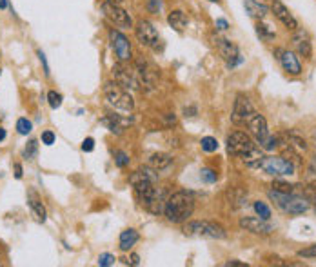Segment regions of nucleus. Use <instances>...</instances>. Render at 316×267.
Returning <instances> with one entry per match:
<instances>
[{
  "label": "nucleus",
  "mask_w": 316,
  "mask_h": 267,
  "mask_svg": "<svg viewBox=\"0 0 316 267\" xmlns=\"http://www.w3.org/2000/svg\"><path fill=\"white\" fill-rule=\"evenodd\" d=\"M102 13H104V15L107 16V20H109L111 24H115L116 27L127 29V27L133 25V18H131V15L127 13L126 9H122L120 5L104 2V4H102Z\"/></svg>",
  "instance_id": "7"
},
{
  "label": "nucleus",
  "mask_w": 316,
  "mask_h": 267,
  "mask_svg": "<svg viewBox=\"0 0 316 267\" xmlns=\"http://www.w3.org/2000/svg\"><path fill=\"white\" fill-rule=\"evenodd\" d=\"M253 207H255V213L260 218H264V220H269V218H271V209L267 207V204L258 200V202H255V206Z\"/></svg>",
  "instance_id": "25"
},
{
  "label": "nucleus",
  "mask_w": 316,
  "mask_h": 267,
  "mask_svg": "<svg viewBox=\"0 0 316 267\" xmlns=\"http://www.w3.org/2000/svg\"><path fill=\"white\" fill-rule=\"evenodd\" d=\"M104 96L111 106L116 107V109H120V111L131 113L133 109H135V100H133V96L127 93V89H124V87H122L120 84H116V82H105Z\"/></svg>",
  "instance_id": "4"
},
{
  "label": "nucleus",
  "mask_w": 316,
  "mask_h": 267,
  "mask_svg": "<svg viewBox=\"0 0 316 267\" xmlns=\"http://www.w3.org/2000/svg\"><path fill=\"white\" fill-rule=\"evenodd\" d=\"M38 58H40L42 66H44V73H45V76H49V66H47V60H45L44 51H38Z\"/></svg>",
  "instance_id": "38"
},
{
  "label": "nucleus",
  "mask_w": 316,
  "mask_h": 267,
  "mask_svg": "<svg viewBox=\"0 0 316 267\" xmlns=\"http://www.w3.org/2000/svg\"><path fill=\"white\" fill-rule=\"evenodd\" d=\"M246 127L249 129V133H251L253 136L256 138V142L260 144V147L264 146L267 142V138H269V129H267V122H266V118L260 115V113H253L249 118H247V122H246Z\"/></svg>",
  "instance_id": "10"
},
{
  "label": "nucleus",
  "mask_w": 316,
  "mask_h": 267,
  "mask_svg": "<svg viewBox=\"0 0 316 267\" xmlns=\"http://www.w3.org/2000/svg\"><path fill=\"white\" fill-rule=\"evenodd\" d=\"M193 211H195V198L191 197V193L186 191L173 193L164 206V215L173 224L187 222Z\"/></svg>",
  "instance_id": "1"
},
{
  "label": "nucleus",
  "mask_w": 316,
  "mask_h": 267,
  "mask_svg": "<svg viewBox=\"0 0 316 267\" xmlns=\"http://www.w3.org/2000/svg\"><path fill=\"white\" fill-rule=\"evenodd\" d=\"M209 2H218V0H209Z\"/></svg>",
  "instance_id": "48"
},
{
  "label": "nucleus",
  "mask_w": 316,
  "mask_h": 267,
  "mask_svg": "<svg viewBox=\"0 0 316 267\" xmlns=\"http://www.w3.org/2000/svg\"><path fill=\"white\" fill-rule=\"evenodd\" d=\"M93 149H95V140H93V138L89 136V138H85V140L82 142V151L91 153Z\"/></svg>",
  "instance_id": "37"
},
{
  "label": "nucleus",
  "mask_w": 316,
  "mask_h": 267,
  "mask_svg": "<svg viewBox=\"0 0 316 267\" xmlns=\"http://www.w3.org/2000/svg\"><path fill=\"white\" fill-rule=\"evenodd\" d=\"M200 177L204 182H207V184H215L216 180H218V175H216V171H213V169H209V167H204L200 171Z\"/></svg>",
  "instance_id": "31"
},
{
  "label": "nucleus",
  "mask_w": 316,
  "mask_h": 267,
  "mask_svg": "<svg viewBox=\"0 0 316 267\" xmlns=\"http://www.w3.org/2000/svg\"><path fill=\"white\" fill-rule=\"evenodd\" d=\"M313 200H315V204H316V193H315V197H313Z\"/></svg>",
  "instance_id": "47"
},
{
  "label": "nucleus",
  "mask_w": 316,
  "mask_h": 267,
  "mask_svg": "<svg viewBox=\"0 0 316 267\" xmlns=\"http://www.w3.org/2000/svg\"><path fill=\"white\" fill-rule=\"evenodd\" d=\"M216 29L227 31L229 29V22H227L226 18H218V20H216Z\"/></svg>",
  "instance_id": "39"
},
{
  "label": "nucleus",
  "mask_w": 316,
  "mask_h": 267,
  "mask_svg": "<svg viewBox=\"0 0 316 267\" xmlns=\"http://www.w3.org/2000/svg\"><path fill=\"white\" fill-rule=\"evenodd\" d=\"M105 2H107V4H115V5H120L122 2H124V0H105Z\"/></svg>",
  "instance_id": "45"
},
{
  "label": "nucleus",
  "mask_w": 316,
  "mask_h": 267,
  "mask_svg": "<svg viewBox=\"0 0 316 267\" xmlns=\"http://www.w3.org/2000/svg\"><path fill=\"white\" fill-rule=\"evenodd\" d=\"M149 11L151 13H158L160 11V0H149Z\"/></svg>",
  "instance_id": "40"
},
{
  "label": "nucleus",
  "mask_w": 316,
  "mask_h": 267,
  "mask_svg": "<svg viewBox=\"0 0 316 267\" xmlns=\"http://www.w3.org/2000/svg\"><path fill=\"white\" fill-rule=\"evenodd\" d=\"M275 55H276V58L280 60L282 67H284L287 73H291V75H300L302 73V64H300V60H298V56H296L293 51L278 47V49L275 51Z\"/></svg>",
  "instance_id": "15"
},
{
  "label": "nucleus",
  "mask_w": 316,
  "mask_h": 267,
  "mask_svg": "<svg viewBox=\"0 0 316 267\" xmlns=\"http://www.w3.org/2000/svg\"><path fill=\"white\" fill-rule=\"evenodd\" d=\"M298 257L300 258H316V244H313V246L298 251Z\"/></svg>",
  "instance_id": "35"
},
{
  "label": "nucleus",
  "mask_w": 316,
  "mask_h": 267,
  "mask_svg": "<svg viewBox=\"0 0 316 267\" xmlns=\"http://www.w3.org/2000/svg\"><path fill=\"white\" fill-rule=\"evenodd\" d=\"M47 102H49V106L53 109H58L62 106V95L60 93H56V91H49L47 93Z\"/></svg>",
  "instance_id": "30"
},
{
  "label": "nucleus",
  "mask_w": 316,
  "mask_h": 267,
  "mask_svg": "<svg viewBox=\"0 0 316 267\" xmlns=\"http://www.w3.org/2000/svg\"><path fill=\"white\" fill-rule=\"evenodd\" d=\"M269 198L280 207L282 211L289 213V215H302V213H306L309 209V200L296 197L295 193H280L271 189L269 191Z\"/></svg>",
  "instance_id": "2"
},
{
  "label": "nucleus",
  "mask_w": 316,
  "mask_h": 267,
  "mask_svg": "<svg viewBox=\"0 0 316 267\" xmlns=\"http://www.w3.org/2000/svg\"><path fill=\"white\" fill-rule=\"evenodd\" d=\"M244 4H246V9L249 11V15L251 16L264 18V16L267 15V7L264 4H258V2H255V0H246Z\"/></svg>",
  "instance_id": "23"
},
{
  "label": "nucleus",
  "mask_w": 316,
  "mask_h": 267,
  "mask_svg": "<svg viewBox=\"0 0 316 267\" xmlns=\"http://www.w3.org/2000/svg\"><path fill=\"white\" fill-rule=\"evenodd\" d=\"M271 9H273V13H275L276 18H278L282 24L286 25L287 29H291V31L298 29V22H296V18L291 15V13H289V9H287L284 4H282L280 0H273Z\"/></svg>",
  "instance_id": "16"
},
{
  "label": "nucleus",
  "mask_w": 316,
  "mask_h": 267,
  "mask_svg": "<svg viewBox=\"0 0 316 267\" xmlns=\"http://www.w3.org/2000/svg\"><path fill=\"white\" fill-rule=\"evenodd\" d=\"M226 266H227V267H231V266H233V267H246L247 264H244V262H236V260H231V262H227Z\"/></svg>",
  "instance_id": "42"
},
{
  "label": "nucleus",
  "mask_w": 316,
  "mask_h": 267,
  "mask_svg": "<svg viewBox=\"0 0 316 267\" xmlns=\"http://www.w3.org/2000/svg\"><path fill=\"white\" fill-rule=\"evenodd\" d=\"M31 129H33L31 120H27V118H18L16 120V131H18V135H29Z\"/></svg>",
  "instance_id": "27"
},
{
  "label": "nucleus",
  "mask_w": 316,
  "mask_h": 267,
  "mask_svg": "<svg viewBox=\"0 0 316 267\" xmlns=\"http://www.w3.org/2000/svg\"><path fill=\"white\" fill-rule=\"evenodd\" d=\"M129 264H133V266H138V264H140V258H138V255H131V262Z\"/></svg>",
  "instance_id": "43"
},
{
  "label": "nucleus",
  "mask_w": 316,
  "mask_h": 267,
  "mask_svg": "<svg viewBox=\"0 0 316 267\" xmlns=\"http://www.w3.org/2000/svg\"><path fill=\"white\" fill-rule=\"evenodd\" d=\"M136 242H138V231H136V229H126V231L120 233V249L122 251H129Z\"/></svg>",
  "instance_id": "21"
},
{
  "label": "nucleus",
  "mask_w": 316,
  "mask_h": 267,
  "mask_svg": "<svg viewBox=\"0 0 316 267\" xmlns=\"http://www.w3.org/2000/svg\"><path fill=\"white\" fill-rule=\"evenodd\" d=\"M116 258L113 257V255H109V253H104V255H100L98 257V266L100 267H109V266H115Z\"/></svg>",
  "instance_id": "34"
},
{
  "label": "nucleus",
  "mask_w": 316,
  "mask_h": 267,
  "mask_svg": "<svg viewBox=\"0 0 316 267\" xmlns=\"http://www.w3.org/2000/svg\"><path fill=\"white\" fill-rule=\"evenodd\" d=\"M113 76H115V82L120 84L124 89H140V84H138V78H136V73L129 67L124 66V62H118L113 66Z\"/></svg>",
  "instance_id": "9"
},
{
  "label": "nucleus",
  "mask_w": 316,
  "mask_h": 267,
  "mask_svg": "<svg viewBox=\"0 0 316 267\" xmlns=\"http://www.w3.org/2000/svg\"><path fill=\"white\" fill-rule=\"evenodd\" d=\"M5 138V129H2V127H0V142L4 140Z\"/></svg>",
  "instance_id": "46"
},
{
  "label": "nucleus",
  "mask_w": 316,
  "mask_h": 267,
  "mask_svg": "<svg viewBox=\"0 0 316 267\" xmlns=\"http://www.w3.org/2000/svg\"><path fill=\"white\" fill-rule=\"evenodd\" d=\"M115 164L118 167H126L129 166V155L124 151H116L115 153Z\"/></svg>",
  "instance_id": "33"
},
{
  "label": "nucleus",
  "mask_w": 316,
  "mask_h": 267,
  "mask_svg": "<svg viewBox=\"0 0 316 267\" xmlns=\"http://www.w3.org/2000/svg\"><path fill=\"white\" fill-rule=\"evenodd\" d=\"M255 113V107H253L251 100L247 98L246 95H238L235 100V106H233L231 113V120L236 126H246L247 118Z\"/></svg>",
  "instance_id": "8"
},
{
  "label": "nucleus",
  "mask_w": 316,
  "mask_h": 267,
  "mask_svg": "<svg viewBox=\"0 0 316 267\" xmlns=\"http://www.w3.org/2000/svg\"><path fill=\"white\" fill-rule=\"evenodd\" d=\"M240 227L255 235H271L275 227L269 224V220H264L260 217H244L240 218Z\"/></svg>",
  "instance_id": "14"
},
{
  "label": "nucleus",
  "mask_w": 316,
  "mask_h": 267,
  "mask_svg": "<svg viewBox=\"0 0 316 267\" xmlns=\"http://www.w3.org/2000/svg\"><path fill=\"white\" fill-rule=\"evenodd\" d=\"M184 235L187 237H200V238H213V240H224L227 238V231L220 224L209 222V220H196L184 226Z\"/></svg>",
  "instance_id": "3"
},
{
  "label": "nucleus",
  "mask_w": 316,
  "mask_h": 267,
  "mask_svg": "<svg viewBox=\"0 0 316 267\" xmlns=\"http://www.w3.org/2000/svg\"><path fill=\"white\" fill-rule=\"evenodd\" d=\"M286 136V144L289 147H293V149H298V151H306L307 146H306V140H302V138H298L296 135H284Z\"/></svg>",
  "instance_id": "24"
},
{
  "label": "nucleus",
  "mask_w": 316,
  "mask_h": 267,
  "mask_svg": "<svg viewBox=\"0 0 316 267\" xmlns=\"http://www.w3.org/2000/svg\"><path fill=\"white\" fill-rule=\"evenodd\" d=\"M293 45H295V49L298 51V55L306 56V58L311 56L313 53L311 42H309V36H307L304 31H298V33L293 36Z\"/></svg>",
  "instance_id": "17"
},
{
  "label": "nucleus",
  "mask_w": 316,
  "mask_h": 267,
  "mask_svg": "<svg viewBox=\"0 0 316 267\" xmlns=\"http://www.w3.org/2000/svg\"><path fill=\"white\" fill-rule=\"evenodd\" d=\"M260 167L267 175L273 177H291L295 175V164L291 160H287L284 156H264V160L260 162Z\"/></svg>",
  "instance_id": "5"
},
{
  "label": "nucleus",
  "mask_w": 316,
  "mask_h": 267,
  "mask_svg": "<svg viewBox=\"0 0 316 267\" xmlns=\"http://www.w3.org/2000/svg\"><path fill=\"white\" fill-rule=\"evenodd\" d=\"M15 178L16 180H20L22 178V166L20 164H15Z\"/></svg>",
  "instance_id": "41"
},
{
  "label": "nucleus",
  "mask_w": 316,
  "mask_h": 267,
  "mask_svg": "<svg viewBox=\"0 0 316 267\" xmlns=\"http://www.w3.org/2000/svg\"><path fill=\"white\" fill-rule=\"evenodd\" d=\"M7 5H9L7 0H0V9H7Z\"/></svg>",
  "instance_id": "44"
},
{
  "label": "nucleus",
  "mask_w": 316,
  "mask_h": 267,
  "mask_svg": "<svg viewBox=\"0 0 316 267\" xmlns=\"http://www.w3.org/2000/svg\"><path fill=\"white\" fill-rule=\"evenodd\" d=\"M0 73H2V69H0Z\"/></svg>",
  "instance_id": "49"
},
{
  "label": "nucleus",
  "mask_w": 316,
  "mask_h": 267,
  "mask_svg": "<svg viewBox=\"0 0 316 267\" xmlns=\"http://www.w3.org/2000/svg\"><path fill=\"white\" fill-rule=\"evenodd\" d=\"M109 40H111V45H113V49H115L116 56H118V60L120 62L131 60V42L122 31L111 29Z\"/></svg>",
  "instance_id": "11"
},
{
  "label": "nucleus",
  "mask_w": 316,
  "mask_h": 267,
  "mask_svg": "<svg viewBox=\"0 0 316 267\" xmlns=\"http://www.w3.org/2000/svg\"><path fill=\"white\" fill-rule=\"evenodd\" d=\"M171 162H173V158H171V155H167V153H155V155L149 156V167L151 169H155V171H164L166 167L171 166Z\"/></svg>",
  "instance_id": "20"
},
{
  "label": "nucleus",
  "mask_w": 316,
  "mask_h": 267,
  "mask_svg": "<svg viewBox=\"0 0 316 267\" xmlns=\"http://www.w3.org/2000/svg\"><path fill=\"white\" fill-rule=\"evenodd\" d=\"M202 149L206 153H215L216 149H218V142H216V138H213V136H206V138H202Z\"/></svg>",
  "instance_id": "26"
},
{
  "label": "nucleus",
  "mask_w": 316,
  "mask_h": 267,
  "mask_svg": "<svg viewBox=\"0 0 316 267\" xmlns=\"http://www.w3.org/2000/svg\"><path fill=\"white\" fill-rule=\"evenodd\" d=\"M102 124H104L111 133H122V129L131 124L129 118H120L118 115H107L102 118Z\"/></svg>",
  "instance_id": "18"
},
{
  "label": "nucleus",
  "mask_w": 316,
  "mask_h": 267,
  "mask_svg": "<svg viewBox=\"0 0 316 267\" xmlns=\"http://www.w3.org/2000/svg\"><path fill=\"white\" fill-rule=\"evenodd\" d=\"M42 144H45V146H53V144H55V133L53 131L42 133Z\"/></svg>",
  "instance_id": "36"
},
{
  "label": "nucleus",
  "mask_w": 316,
  "mask_h": 267,
  "mask_svg": "<svg viewBox=\"0 0 316 267\" xmlns=\"http://www.w3.org/2000/svg\"><path fill=\"white\" fill-rule=\"evenodd\" d=\"M295 187L296 186H293V184H286V182H282V180H276L275 184H273V189L280 193H295Z\"/></svg>",
  "instance_id": "32"
},
{
  "label": "nucleus",
  "mask_w": 316,
  "mask_h": 267,
  "mask_svg": "<svg viewBox=\"0 0 316 267\" xmlns=\"http://www.w3.org/2000/svg\"><path fill=\"white\" fill-rule=\"evenodd\" d=\"M36 153H38V142L29 140V142H27V146H25V149H24V158H27V160H33V158L36 156Z\"/></svg>",
  "instance_id": "28"
},
{
  "label": "nucleus",
  "mask_w": 316,
  "mask_h": 267,
  "mask_svg": "<svg viewBox=\"0 0 316 267\" xmlns=\"http://www.w3.org/2000/svg\"><path fill=\"white\" fill-rule=\"evenodd\" d=\"M135 35L138 38L142 45H147V47H155L156 42H158V31L149 20H140L135 27Z\"/></svg>",
  "instance_id": "13"
},
{
  "label": "nucleus",
  "mask_w": 316,
  "mask_h": 267,
  "mask_svg": "<svg viewBox=\"0 0 316 267\" xmlns=\"http://www.w3.org/2000/svg\"><path fill=\"white\" fill-rule=\"evenodd\" d=\"M256 33H258V36L264 38V40H271V38H275V33H273L266 24H260V22L256 24Z\"/></svg>",
  "instance_id": "29"
},
{
  "label": "nucleus",
  "mask_w": 316,
  "mask_h": 267,
  "mask_svg": "<svg viewBox=\"0 0 316 267\" xmlns=\"http://www.w3.org/2000/svg\"><path fill=\"white\" fill-rule=\"evenodd\" d=\"M167 24H169L175 31L182 33V31L187 27V16H186V13H184V11H180V9L171 11L169 15H167Z\"/></svg>",
  "instance_id": "19"
},
{
  "label": "nucleus",
  "mask_w": 316,
  "mask_h": 267,
  "mask_svg": "<svg viewBox=\"0 0 316 267\" xmlns=\"http://www.w3.org/2000/svg\"><path fill=\"white\" fill-rule=\"evenodd\" d=\"M255 147V142L247 133L244 131H235L227 136V151L235 156H244Z\"/></svg>",
  "instance_id": "6"
},
{
  "label": "nucleus",
  "mask_w": 316,
  "mask_h": 267,
  "mask_svg": "<svg viewBox=\"0 0 316 267\" xmlns=\"http://www.w3.org/2000/svg\"><path fill=\"white\" fill-rule=\"evenodd\" d=\"M215 45H216V49H218V53H220V56L227 62V66L229 67L236 66V64H240L242 62V56H240V53H238V47H236L231 40L216 36Z\"/></svg>",
  "instance_id": "12"
},
{
  "label": "nucleus",
  "mask_w": 316,
  "mask_h": 267,
  "mask_svg": "<svg viewBox=\"0 0 316 267\" xmlns=\"http://www.w3.org/2000/svg\"><path fill=\"white\" fill-rule=\"evenodd\" d=\"M29 207L31 211H33V215H35V218L38 220V222H45V218H47V215H45V207L42 206V202L38 200V198L35 197V195H31L29 197Z\"/></svg>",
  "instance_id": "22"
}]
</instances>
